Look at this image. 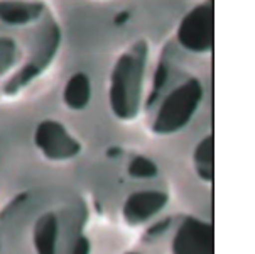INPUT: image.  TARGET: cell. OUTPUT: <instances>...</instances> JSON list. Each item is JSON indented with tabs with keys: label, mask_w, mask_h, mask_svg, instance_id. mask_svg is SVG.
I'll use <instances>...</instances> for the list:
<instances>
[{
	"label": "cell",
	"mask_w": 255,
	"mask_h": 254,
	"mask_svg": "<svg viewBox=\"0 0 255 254\" xmlns=\"http://www.w3.org/2000/svg\"><path fill=\"white\" fill-rule=\"evenodd\" d=\"M150 46L145 39L133 41L115 59L109 80V105L122 122H133L144 105V85Z\"/></svg>",
	"instance_id": "4"
},
{
	"label": "cell",
	"mask_w": 255,
	"mask_h": 254,
	"mask_svg": "<svg viewBox=\"0 0 255 254\" xmlns=\"http://www.w3.org/2000/svg\"><path fill=\"white\" fill-rule=\"evenodd\" d=\"M63 42L44 0H0V100H12L53 66Z\"/></svg>",
	"instance_id": "2"
},
{
	"label": "cell",
	"mask_w": 255,
	"mask_h": 254,
	"mask_svg": "<svg viewBox=\"0 0 255 254\" xmlns=\"http://www.w3.org/2000/svg\"><path fill=\"white\" fill-rule=\"evenodd\" d=\"M88 221V207L75 192H20L0 209V254H90Z\"/></svg>",
	"instance_id": "1"
},
{
	"label": "cell",
	"mask_w": 255,
	"mask_h": 254,
	"mask_svg": "<svg viewBox=\"0 0 255 254\" xmlns=\"http://www.w3.org/2000/svg\"><path fill=\"white\" fill-rule=\"evenodd\" d=\"M174 44L186 53L208 54L213 49V2L194 5L179 20Z\"/></svg>",
	"instance_id": "5"
},
{
	"label": "cell",
	"mask_w": 255,
	"mask_h": 254,
	"mask_svg": "<svg viewBox=\"0 0 255 254\" xmlns=\"http://www.w3.org/2000/svg\"><path fill=\"white\" fill-rule=\"evenodd\" d=\"M205 87L196 75L181 68L174 42L162 49L142 110L155 136H171L188 127L200 110Z\"/></svg>",
	"instance_id": "3"
},
{
	"label": "cell",
	"mask_w": 255,
	"mask_h": 254,
	"mask_svg": "<svg viewBox=\"0 0 255 254\" xmlns=\"http://www.w3.org/2000/svg\"><path fill=\"white\" fill-rule=\"evenodd\" d=\"M193 165L196 175L205 183L213 182V136H206L200 144L194 148Z\"/></svg>",
	"instance_id": "9"
},
{
	"label": "cell",
	"mask_w": 255,
	"mask_h": 254,
	"mask_svg": "<svg viewBox=\"0 0 255 254\" xmlns=\"http://www.w3.org/2000/svg\"><path fill=\"white\" fill-rule=\"evenodd\" d=\"M63 103L70 110H83L92 100V80L83 71L73 73L63 88Z\"/></svg>",
	"instance_id": "8"
},
{
	"label": "cell",
	"mask_w": 255,
	"mask_h": 254,
	"mask_svg": "<svg viewBox=\"0 0 255 254\" xmlns=\"http://www.w3.org/2000/svg\"><path fill=\"white\" fill-rule=\"evenodd\" d=\"M32 141L41 156L51 163L71 161L80 156L83 149L80 139H76L66 126L56 119L41 120L34 129Z\"/></svg>",
	"instance_id": "6"
},
{
	"label": "cell",
	"mask_w": 255,
	"mask_h": 254,
	"mask_svg": "<svg viewBox=\"0 0 255 254\" xmlns=\"http://www.w3.org/2000/svg\"><path fill=\"white\" fill-rule=\"evenodd\" d=\"M127 171H128V175L137 180H149V178L157 176V165H155L152 159L139 154V156H133L130 159Z\"/></svg>",
	"instance_id": "10"
},
{
	"label": "cell",
	"mask_w": 255,
	"mask_h": 254,
	"mask_svg": "<svg viewBox=\"0 0 255 254\" xmlns=\"http://www.w3.org/2000/svg\"><path fill=\"white\" fill-rule=\"evenodd\" d=\"M169 202V195L159 190H140L127 197L122 207V217L127 226L135 227L152 221Z\"/></svg>",
	"instance_id": "7"
}]
</instances>
